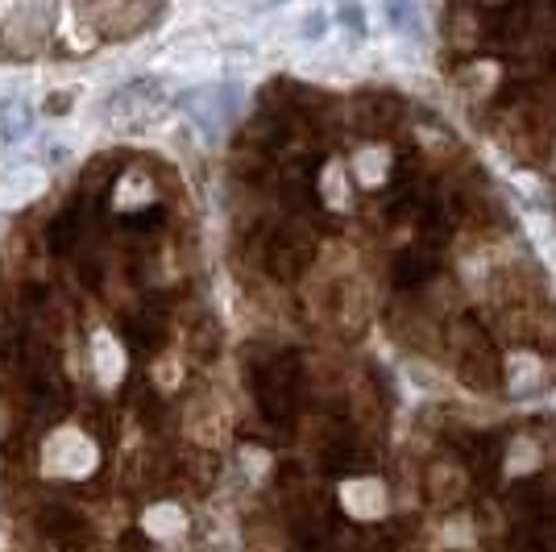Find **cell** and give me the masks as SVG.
I'll use <instances>...</instances> for the list:
<instances>
[{"label":"cell","instance_id":"obj_1","mask_svg":"<svg viewBox=\"0 0 556 552\" xmlns=\"http://www.w3.org/2000/svg\"><path fill=\"white\" fill-rule=\"evenodd\" d=\"M341 503L357 519H378L386 511V486L378 478H353L341 486Z\"/></svg>","mask_w":556,"mask_h":552},{"label":"cell","instance_id":"obj_2","mask_svg":"<svg viewBox=\"0 0 556 552\" xmlns=\"http://www.w3.org/2000/svg\"><path fill=\"white\" fill-rule=\"evenodd\" d=\"M540 378H544V366H540L536 353H515L511 362H507V386H511V395L536 391Z\"/></svg>","mask_w":556,"mask_h":552},{"label":"cell","instance_id":"obj_3","mask_svg":"<svg viewBox=\"0 0 556 552\" xmlns=\"http://www.w3.org/2000/svg\"><path fill=\"white\" fill-rule=\"evenodd\" d=\"M34 129V108L25 100H0V137L5 142H21Z\"/></svg>","mask_w":556,"mask_h":552},{"label":"cell","instance_id":"obj_4","mask_svg":"<svg viewBox=\"0 0 556 552\" xmlns=\"http://www.w3.org/2000/svg\"><path fill=\"white\" fill-rule=\"evenodd\" d=\"M386 162H391V154H386L382 146H366L357 158H353V167H357V179L366 183V187H374V183H382L386 179Z\"/></svg>","mask_w":556,"mask_h":552},{"label":"cell","instance_id":"obj_5","mask_svg":"<svg viewBox=\"0 0 556 552\" xmlns=\"http://www.w3.org/2000/svg\"><path fill=\"white\" fill-rule=\"evenodd\" d=\"M320 191H324V200H328L332 208H345V204H349V179H345V167H341V162H328V167H324Z\"/></svg>","mask_w":556,"mask_h":552},{"label":"cell","instance_id":"obj_6","mask_svg":"<svg viewBox=\"0 0 556 552\" xmlns=\"http://www.w3.org/2000/svg\"><path fill=\"white\" fill-rule=\"evenodd\" d=\"M332 34V25H328V13L324 9H308L299 17V38L303 42H324Z\"/></svg>","mask_w":556,"mask_h":552},{"label":"cell","instance_id":"obj_7","mask_svg":"<svg viewBox=\"0 0 556 552\" xmlns=\"http://www.w3.org/2000/svg\"><path fill=\"white\" fill-rule=\"evenodd\" d=\"M532 465H536V445L532 440H515L511 453H507V469L511 474H527Z\"/></svg>","mask_w":556,"mask_h":552},{"label":"cell","instance_id":"obj_8","mask_svg":"<svg viewBox=\"0 0 556 552\" xmlns=\"http://www.w3.org/2000/svg\"><path fill=\"white\" fill-rule=\"evenodd\" d=\"M548 254H552V258H556V241H552V245H548Z\"/></svg>","mask_w":556,"mask_h":552}]
</instances>
